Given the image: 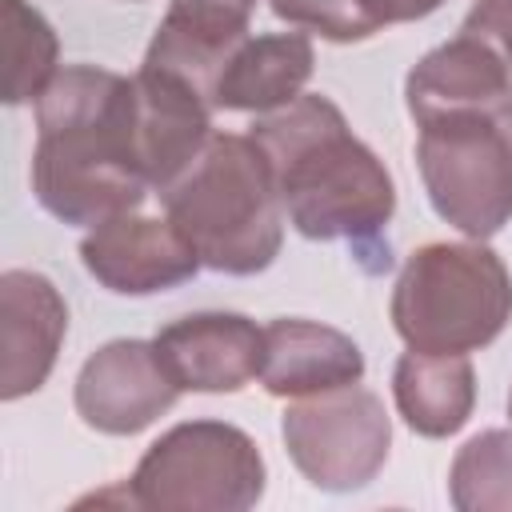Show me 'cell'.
Wrapping results in <instances>:
<instances>
[{"label": "cell", "mask_w": 512, "mask_h": 512, "mask_svg": "<svg viewBox=\"0 0 512 512\" xmlns=\"http://www.w3.org/2000/svg\"><path fill=\"white\" fill-rule=\"evenodd\" d=\"M180 392H240L260 380L264 328L244 312H188L152 336Z\"/></svg>", "instance_id": "cell-10"}, {"label": "cell", "mask_w": 512, "mask_h": 512, "mask_svg": "<svg viewBox=\"0 0 512 512\" xmlns=\"http://www.w3.org/2000/svg\"><path fill=\"white\" fill-rule=\"evenodd\" d=\"M508 416H512V392H508Z\"/></svg>", "instance_id": "cell-25"}, {"label": "cell", "mask_w": 512, "mask_h": 512, "mask_svg": "<svg viewBox=\"0 0 512 512\" xmlns=\"http://www.w3.org/2000/svg\"><path fill=\"white\" fill-rule=\"evenodd\" d=\"M156 196L212 272L256 276L280 256L284 200L264 148L244 132H212L200 156Z\"/></svg>", "instance_id": "cell-3"}, {"label": "cell", "mask_w": 512, "mask_h": 512, "mask_svg": "<svg viewBox=\"0 0 512 512\" xmlns=\"http://www.w3.org/2000/svg\"><path fill=\"white\" fill-rule=\"evenodd\" d=\"M248 20H252V12H240V8H228L216 0H172L164 20L156 24L140 64L184 80L212 104V84H216L220 68L252 36Z\"/></svg>", "instance_id": "cell-15"}, {"label": "cell", "mask_w": 512, "mask_h": 512, "mask_svg": "<svg viewBox=\"0 0 512 512\" xmlns=\"http://www.w3.org/2000/svg\"><path fill=\"white\" fill-rule=\"evenodd\" d=\"M416 168L432 212L488 240L512 220V132L492 112H452L416 124Z\"/></svg>", "instance_id": "cell-6"}, {"label": "cell", "mask_w": 512, "mask_h": 512, "mask_svg": "<svg viewBox=\"0 0 512 512\" xmlns=\"http://www.w3.org/2000/svg\"><path fill=\"white\" fill-rule=\"evenodd\" d=\"M84 272L116 296H156L188 284L204 264L168 216L120 212L80 240Z\"/></svg>", "instance_id": "cell-9"}, {"label": "cell", "mask_w": 512, "mask_h": 512, "mask_svg": "<svg viewBox=\"0 0 512 512\" xmlns=\"http://www.w3.org/2000/svg\"><path fill=\"white\" fill-rule=\"evenodd\" d=\"M180 400V384L164 368L152 340L120 336L100 344L76 372L72 404L84 428L100 436H136Z\"/></svg>", "instance_id": "cell-8"}, {"label": "cell", "mask_w": 512, "mask_h": 512, "mask_svg": "<svg viewBox=\"0 0 512 512\" xmlns=\"http://www.w3.org/2000/svg\"><path fill=\"white\" fill-rule=\"evenodd\" d=\"M448 500L460 512H512V428H484L456 448Z\"/></svg>", "instance_id": "cell-19"}, {"label": "cell", "mask_w": 512, "mask_h": 512, "mask_svg": "<svg viewBox=\"0 0 512 512\" xmlns=\"http://www.w3.org/2000/svg\"><path fill=\"white\" fill-rule=\"evenodd\" d=\"M264 456L228 420H184L160 432L124 480L132 508L244 512L264 496Z\"/></svg>", "instance_id": "cell-5"}, {"label": "cell", "mask_w": 512, "mask_h": 512, "mask_svg": "<svg viewBox=\"0 0 512 512\" xmlns=\"http://www.w3.org/2000/svg\"><path fill=\"white\" fill-rule=\"evenodd\" d=\"M312 68H316V48L308 32L292 28V32L248 36L220 68L212 84V108L268 116L304 92Z\"/></svg>", "instance_id": "cell-16"}, {"label": "cell", "mask_w": 512, "mask_h": 512, "mask_svg": "<svg viewBox=\"0 0 512 512\" xmlns=\"http://www.w3.org/2000/svg\"><path fill=\"white\" fill-rule=\"evenodd\" d=\"M504 124H508V132H512V100H508V108H504Z\"/></svg>", "instance_id": "cell-24"}, {"label": "cell", "mask_w": 512, "mask_h": 512, "mask_svg": "<svg viewBox=\"0 0 512 512\" xmlns=\"http://www.w3.org/2000/svg\"><path fill=\"white\" fill-rule=\"evenodd\" d=\"M216 4H228V8H240V12H252L256 0H216Z\"/></svg>", "instance_id": "cell-23"}, {"label": "cell", "mask_w": 512, "mask_h": 512, "mask_svg": "<svg viewBox=\"0 0 512 512\" xmlns=\"http://www.w3.org/2000/svg\"><path fill=\"white\" fill-rule=\"evenodd\" d=\"M364 368L368 364L360 344L332 324L304 316H276L272 324H264L260 384L268 396L300 400V396L348 388L364 380Z\"/></svg>", "instance_id": "cell-13"}, {"label": "cell", "mask_w": 512, "mask_h": 512, "mask_svg": "<svg viewBox=\"0 0 512 512\" xmlns=\"http://www.w3.org/2000/svg\"><path fill=\"white\" fill-rule=\"evenodd\" d=\"M392 400L416 436H456L476 408V368L460 352L408 348L392 368Z\"/></svg>", "instance_id": "cell-17"}, {"label": "cell", "mask_w": 512, "mask_h": 512, "mask_svg": "<svg viewBox=\"0 0 512 512\" xmlns=\"http://www.w3.org/2000/svg\"><path fill=\"white\" fill-rule=\"evenodd\" d=\"M512 100V68L480 36L460 32L424 52L404 76V104L416 124L452 112L504 116Z\"/></svg>", "instance_id": "cell-12"}, {"label": "cell", "mask_w": 512, "mask_h": 512, "mask_svg": "<svg viewBox=\"0 0 512 512\" xmlns=\"http://www.w3.org/2000/svg\"><path fill=\"white\" fill-rule=\"evenodd\" d=\"M4 104H36L60 72V40L48 16L28 0H4Z\"/></svg>", "instance_id": "cell-18"}, {"label": "cell", "mask_w": 512, "mask_h": 512, "mask_svg": "<svg viewBox=\"0 0 512 512\" xmlns=\"http://www.w3.org/2000/svg\"><path fill=\"white\" fill-rule=\"evenodd\" d=\"M136 144L148 188H168L212 140V104L176 76L136 68Z\"/></svg>", "instance_id": "cell-14"}, {"label": "cell", "mask_w": 512, "mask_h": 512, "mask_svg": "<svg viewBox=\"0 0 512 512\" xmlns=\"http://www.w3.org/2000/svg\"><path fill=\"white\" fill-rule=\"evenodd\" d=\"M248 136L264 148L284 216L304 240H344L368 272L392 264L384 236L396 216L392 172L348 128L336 100L300 92L292 104L256 116Z\"/></svg>", "instance_id": "cell-1"}, {"label": "cell", "mask_w": 512, "mask_h": 512, "mask_svg": "<svg viewBox=\"0 0 512 512\" xmlns=\"http://www.w3.org/2000/svg\"><path fill=\"white\" fill-rule=\"evenodd\" d=\"M388 316L416 352H480L512 320V272L484 240H436L400 264Z\"/></svg>", "instance_id": "cell-4"}, {"label": "cell", "mask_w": 512, "mask_h": 512, "mask_svg": "<svg viewBox=\"0 0 512 512\" xmlns=\"http://www.w3.org/2000/svg\"><path fill=\"white\" fill-rule=\"evenodd\" d=\"M36 204L72 228H96L148 196L136 144V84L112 68L64 64L36 100L28 164Z\"/></svg>", "instance_id": "cell-2"}, {"label": "cell", "mask_w": 512, "mask_h": 512, "mask_svg": "<svg viewBox=\"0 0 512 512\" xmlns=\"http://www.w3.org/2000/svg\"><path fill=\"white\" fill-rule=\"evenodd\" d=\"M444 0H364L368 20L376 24V32L392 28V24H408V20H424L440 8Z\"/></svg>", "instance_id": "cell-22"}, {"label": "cell", "mask_w": 512, "mask_h": 512, "mask_svg": "<svg viewBox=\"0 0 512 512\" xmlns=\"http://www.w3.org/2000/svg\"><path fill=\"white\" fill-rule=\"evenodd\" d=\"M68 336V304L60 288L36 268L0 272V400H24L40 392L56 368Z\"/></svg>", "instance_id": "cell-11"}, {"label": "cell", "mask_w": 512, "mask_h": 512, "mask_svg": "<svg viewBox=\"0 0 512 512\" xmlns=\"http://www.w3.org/2000/svg\"><path fill=\"white\" fill-rule=\"evenodd\" d=\"M460 32L480 36L512 68V0H472Z\"/></svg>", "instance_id": "cell-21"}, {"label": "cell", "mask_w": 512, "mask_h": 512, "mask_svg": "<svg viewBox=\"0 0 512 512\" xmlns=\"http://www.w3.org/2000/svg\"><path fill=\"white\" fill-rule=\"evenodd\" d=\"M280 440L312 488L340 496L380 476L392 448V416L372 388L348 384L292 400L280 416Z\"/></svg>", "instance_id": "cell-7"}, {"label": "cell", "mask_w": 512, "mask_h": 512, "mask_svg": "<svg viewBox=\"0 0 512 512\" xmlns=\"http://www.w3.org/2000/svg\"><path fill=\"white\" fill-rule=\"evenodd\" d=\"M272 12L308 36L332 40V44H360L376 36V24L364 12V0H268Z\"/></svg>", "instance_id": "cell-20"}]
</instances>
